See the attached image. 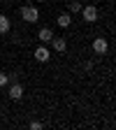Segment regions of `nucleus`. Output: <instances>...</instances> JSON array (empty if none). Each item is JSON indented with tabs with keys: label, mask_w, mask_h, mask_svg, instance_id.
I'll return each mask as SVG.
<instances>
[{
	"label": "nucleus",
	"mask_w": 116,
	"mask_h": 130,
	"mask_svg": "<svg viewBox=\"0 0 116 130\" xmlns=\"http://www.w3.org/2000/svg\"><path fill=\"white\" fill-rule=\"evenodd\" d=\"M23 98V84H19V81H12L9 84V100H21Z\"/></svg>",
	"instance_id": "4"
},
{
	"label": "nucleus",
	"mask_w": 116,
	"mask_h": 130,
	"mask_svg": "<svg viewBox=\"0 0 116 130\" xmlns=\"http://www.w3.org/2000/svg\"><path fill=\"white\" fill-rule=\"evenodd\" d=\"M35 60L37 63H49V60H51V51L46 49V44H42V46L35 49Z\"/></svg>",
	"instance_id": "5"
},
{
	"label": "nucleus",
	"mask_w": 116,
	"mask_h": 130,
	"mask_svg": "<svg viewBox=\"0 0 116 130\" xmlns=\"http://www.w3.org/2000/svg\"><path fill=\"white\" fill-rule=\"evenodd\" d=\"M56 23H58L60 28H70V23H72V16L63 12V14H58V19H56Z\"/></svg>",
	"instance_id": "8"
},
{
	"label": "nucleus",
	"mask_w": 116,
	"mask_h": 130,
	"mask_svg": "<svg viewBox=\"0 0 116 130\" xmlns=\"http://www.w3.org/2000/svg\"><path fill=\"white\" fill-rule=\"evenodd\" d=\"M19 14H21V19L28 21V23H35V21L40 19V9H37L35 5H23V7L19 9Z\"/></svg>",
	"instance_id": "1"
},
{
	"label": "nucleus",
	"mask_w": 116,
	"mask_h": 130,
	"mask_svg": "<svg viewBox=\"0 0 116 130\" xmlns=\"http://www.w3.org/2000/svg\"><path fill=\"white\" fill-rule=\"evenodd\" d=\"M81 7H84V5H81V3H79V0H72V3H68V9H70L72 14H77V12H81Z\"/></svg>",
	"instance_id": "10"
},
{
	"label": "nucleus",
	"mask_w": 116,
	"mask_h": 130,
	"mask_svg": "<svg viewBox=\"0 0 116 130\" xmlns=\"http://www.w3.org/2000/svg\"><path fill=\"white\" fill-rule=\"evenodd\" d=\"M37 40H40L42 44H49V42L54 40V30L49 28V26H46V28H40V30H37Z\"/></svg>",
	"instance_id": "6"
},
{
	"label": "nucleus",
	"mask_w": 116,
	"mask_h": 130,
	"mask_svg": "<svg viewBox=\"0 0 116 130\" xmlns=\"http://www.w3.org/2000/svg\"><path fill=\"white\" fill-rule=\"evenodd\" d=\"M26 3H32V0H26Z\"/></svg>",
	"instance_id": "15"
},
{
	"label": "nucleus",
	"mask_w": 116,
	"mask_h": 130,
	"mask_svg": "<svg viewBox=\"0 0 116 130\" xmlns=\"http://www.w3.org/2000/svg\"><path fill=\"white\" fill-rule=\"evenodd\" d=\"M32 3H44V0H32Z\"/></svg>",
	"instance_id": "14"
},
{
	"label": "nucleus",
	"mask_w": 116,
	"mask_h": 130,
	"mask_svg": "<svg viewBox=\"0 0 116 130\" xmlns=\"http://www.w3.org/2000/svg\"><path fill=\"white\" fill-rule=\"evenodd\" d=\"M9 28H12V23H9V16L0 14V35H5V32H9Z\"/></svg>",
	"instance_id": "9"
},
{
	"label": "nucleus",
	"mask_w": 116,
	"mask_h": 130,
	"mask_svg": "<svg viewBox=\"0 0 116 130\" xmlns=\"http://www.w3.org/2000/svg\"><path fill=\"white\" fill-rule=\"evenodd\" d=\"M81 16H84L86 23H95L97 16H100V9H97L95 5H86V7H81Z\"/></svg>",
	"instance_id": "2"
},
{
	"label": "nucleus",
	"mask_w": 116,
	"mask_h": 130,
	"mask_svg": "<svg viewBox=\"0 0 116 130\" xmlns=\"http://www.w3.org/2000/svg\"><path fill=\"white\" fill-rule=\"evenodd\" d=\"M93 51H95L97 56H105V54L109 51V42H107L102 35H100V37H95V40H93Z\"/></svg>",
	"instance_id": "3"
},
{
	"label": "nucleus",
	"mask_w": 116,
	"mask_h": 130,
	"mask_svg": "<svg viewBox=\"0 0 116 130\" xmlns=\"http://www.w3.org/2000/svg\"><path fill=\"white\" fill-rule=\"evenodd\" d=\"M84 70H86V72H91V70H93V63H91V60H86V63H84Z\"/></svg>",
	"instance_id": "13"
},
{
	"label": "nucleus",
	"mask_w": 116,
	"mask_h": 130,
	"mask_svg": "<svg viewBox=\"0 0 116 130\" xmlns=\"http://www.w3.org/2000/svg\"><path fill=\"white\" fill-rule=\"evenodd\" d=\"M49 44H51L54 51H58V54H65V49H68V40H65V37H54Z\"/></svg>",
	"instance_id": "7"
},
{
	"label": "nucleus",
	"mask_w": 116,
	"mask_h": 130,
	"mask_svg": "<svg viewBox=\"0 0 116 130\" xmlns=\"http://www.w3.org/2000/svg\"><path fill=\"white\" fill-rule=\"evenodd\" d=\"M30 130H42L44 128V123H40V121H30V125H28Z\"/></svg>",
	"instance_id": "12"
},
{
	"label": "nucleus",
	"mask_w": 116,
	"mask_h": 130,
	"mask_svg": "<svg viewBox=\"0 0 116 130\" xmlns=\"http://www.w3.org/2000/svg\"><path fill=\"white\" fill-rule=\"evenodd\" d=\"M9 84V74L7 72H0V86H7Z\"/></svg>",
	"instance_id": "11"
}]
</instances>
